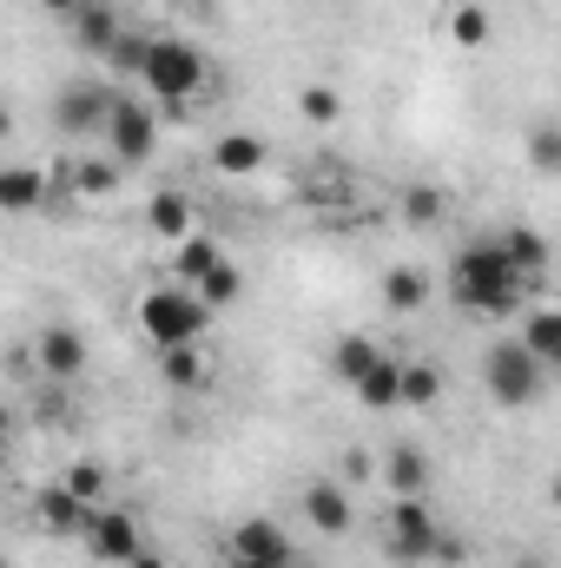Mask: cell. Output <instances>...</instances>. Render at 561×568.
Wrapping results in <instances>:
<instances>
[{"label":"cell","instance_id":"1","mask_svg":"<svg viewBox=\"0 0 561 568\" xmlns=\"http://www.w3.org/2000/svg\"><path fill=\"white\" fill-rule=\"evenodd\" d=\"M529 291H542V284L522 278L496 239H476V245H462V252L449 258V297H456V311H469V317H489V324H496V317H516V311L529 304Z\"/></svg>","mask_w":561,"mask_h":568},{"label":"cell","instance_id":"2","mask_svg":"<svg viewBox=\"0 0 561 568\" xmlns=\"http://www.w3.org/2000/svg\"><path fill=\"white\" fill-rule=\"evenodd\" d=\"M140 87L159 106H192V93L205 87V53L192 40H172V33H152L140 60Z\"/></svg>","mask_w":561,"mask_h":568},{"label":"cell","instance_id":"3","mask_svg":"<svg viewBox=\"0 0 561 568\" xmlns=\"http://www.w3.org/2000/svg\"><path fill=\"white\" fill-rule=\"evenodd\" d=\"M549 364H536L516 337H496L489 351H482V390H489V404H502V410H529V404H542L549 397Z\"/></svg>","mask_w":561,"mask_h":568},{"label":"cell","instance_id":"4","mask_svg":"<svg viewBox=\"0 0 561 568\" xmlns=\"http://www.w3.org/2000/svg\"><path fill=\"white\" fill-rule=\"evenodd\" d=\"M133 317H140V331L159 344V351H172V344H198V337L212 331V311H205L185 284H152Z\"/></svg>","mask_w":561,"mask_h":568},{"label":"cell","instance_id":"5","mask_svg":"<svg viewBox=\"0 0 561 568\" xmlns=\"http://www.w3.org/2000/svg\"><path fill=\"white\" fill-rule=\"evenodd\" d=\"M100 140H106V159L120 172H140V165H152V152H159V113L140 106V100H113Z\"/></svg>","mask_w":561,"mask_h":568},{"label":"cell","instance_id":"6","mask_svg":"<svg viewBox=\"0 0 561 568\" xmlns=\"http://www.w3.org/2000/svg\"><path fill=\"white\" fill-rule=\"evenodd\" d=\"M436 542H442V523H436V509L422 503V496H390V529H384V549H390V562L417 568L436 556Z\"/></svg>","mask_w":561,"mask_h":568},{"label":"cell","instance_id":"7","mask_svg":"<svg viewBox=\"0 0 561 568\" xmlns=\"http://www.w3.org/2000/svg\"><path fill=\"white\" fill-rule=\"evenodd\" d=\"M80 542H86V556H93L100 568H126V562L145 549V529H140V516H133V509H120V503H100V509L86 516Z\"/></svg>","mask_w":561,"mask_h":568},{"label":"cell","instance_id":"8","mask_svg":"<svg viewBox=\"0 0 561 568\" xmlns=\"http://www.w3.org/2000/svg\"><path fill=\"white\" fill-rule=\"evenodd\" d=\"M33 364L47 384H80L93 364V344L80 324H47V331H33Z\"/></svg>","mask_w":561,"mask_h":568},{"label":"cell","instance_id":"9","mask_svg":"<svg viewBox=\"0 0 561 568\" xmlns=\"http://www.w3.org/2000/svg\"><path fill=\"white\" fill-rule=\"evenodd\" d=\"M113 100H120L113 87H100V80H73V87H60V100H53V126H60L67 140H100Z\"/></svg>","mask_w":561,"mask_h":568},{"label":"cell","instance_id":"10","mask_svg":"<svg viewBox=\"0 0 561 568\" xmlns=\"http://www.w3.org/2000/svg\"><path fill=\"white\" fill-rule=\"evenodd\" d=\"M297 509H304V523H310L317 536H350V529H357V496H350V483H337V476L304 483Z\"/></svg>","mask_w":561,"mask_h":568},{"label":"cell","instance_id":"11","mask_svg":"<svg viewBox=\"0 0 561 568\" xmlns=\"http://www.w3.org/2000/svg\"><path fill=\"white\" fill-rule=\"evenodd\" d=\"M225 556L232 562H297V542L278 516H245L232 536H225Z\"/></svg>","mask_w":561,"mask_h":568},{"label":"cell","instance_id":"12","mask_svg":"<svg viewBox=\"0 0 561 568\" xmlns=\"http://www.w3.org/2000/svg\"><path fill=\"white\" fill-rule=\"evenodd\" d=\"M86 516H93V509H86L67 483H40V489H33V529H40V536H80Z\"/></svg>","mask_w":561,"mask_h":568},{"label":"cell","instance_id":"13","mask_svg":"<svg viewBox=\"0 0 561 568\" xmlns=\"http://www.w3.org/2000/svg\"><path fill=\"white\" fill-rule=\"evenodd\" d=\"M67 27H73V47H80V53H86V60H106V53H113V40H120V27H126V20H120V7H113V0H80V7H73V20H67Z\"/></svg>","mask_w":561,"mask_h":568},{"label":"cell","instance_id":"14","mask_svg":"<svg viewBox=\"0 0 561 568\" xmlns=\"http://www.w3.org/2000/svg\"><path fill=\"white\" fill-rule=\"evenodd\" d=\"M145 232L152 239H165V245H178V239H192L198 232V205H192V192H159L152 205H145Z\"/></svg>","mask_w":561,"mask_h":568},{"label":"cell","instance_id":"15","mask_svg":"<svg viewBox=\"0 0 561 568\" xmlns=\"http://www.w3.org/2000/svg\"><path fill=\"white\" fill-rule=\"evenodd\" d=\"M377 469H384L390 496H429V456H422V443H390Z\"/></svg>","mask_w":561,"mask_h":568},{"label":"cell","instance_id":"16","mask_svg":"<svg viewBox=\"0 0 561 568\" xmlns=\"http://www.w3.org/2000/svg\"><path fill=\"white\" fill-rule=\"evenodd\" d=\"M265 159H272V145L258 140V133H225V140H212V172H218V179H252V172H265Z\"/></svg>","mask_w":561,"mask_h":568},{"label":"cell","instance_id":"17","mask_svg":"<svg viewBox=\"0 0 561 568\" xmlns=\"http://www.w3.org/2000/svg\"><path fill=\"white\" fill-rule=\"evenodd\" d=\"M377 357H384V344H377L370 331H344V337L330 344V371H337V384H350V390L377 371Z\"/></svg>","mask_w":561,"mask_h":568},{"label":"cell","instance_id":"18","mask_svg":"<svg viewBox=\"0 0 561 568\" xmlns=\"http://www.w3.org/2000/svg\"><path fill=\"white\" fill-rule=\"evenodd\" d=\"M47 205V172L40 165H0V212L7 219H27Z\"/></svg>","mask_w":561,"mask_h":568},{"label":"cell","instance_id":"19","mask_svg":"<svg viewBox=\"0 0 561 568\" xmlns=\"http://www.w3.org/2000/svg\"><path fill=\"white\" fill-rule=\"evenodd\" d=\"M516 344H522V351H529L536 364H549V371H561V311H555V304H536V311L522 317Z\"/></svg>","mask_w":561,"mask_h":568},{"label":"cell","instance_id":"20","mask_svg":"<svg viewBox=\"0 0 561 568\" xmlns=\"http://www.w3.org/2000/svg\"><path fill=\"white\" fill-rule=\"evenodd\" d=\"M159 377H165L178 397H198V390L212 384V364H205L198 344H172V351H159Z\"/></svg>","mask_w":561,"mask_h":568},{"label":"cell","instance_id":"21","mask_svg":"<svg viewBox=\"0 0 561 568\" xmlns=\"http://www.w3.org/2000/svg\"><path fill=\"white\" fill-rule=\"evenodd\" d=\"M496 245L509 252V265L522 272V278H549V239L536 232V225H509V232H496Z\"/></svg>","mask_w":561,"mask_h":568},{"label":"cell","instance_id":"22","mask_svg":"<svg viewBox=\"0 0 561 568\" xmlns=\"http://www.w3.org/2000/svg\"><path fill=\"white\" fill-rule=\"evenodd\" d=\"M120 179H126V172H120L106 152H80V159L67 165V185H73L80 199H113V192H120Z\"/></svg>","mask_w":561,"mask_h":568},{"label":"cell","instance_id":"23","mask_svg":"<svg viewBox=\"0 0 561 568\" xmlns=\"http://www.w3.org/2000/svg\"><path fill=\"white\" fill-rule=\"evenodd\" d=\"M185 291H192V297H198V304H205V311L218 317V311H232V304L245 297V265H232V258H218V265H212L205 278H198V284H185Z\"/></svg>","mask_w":561,"mask_h":568},{"label":"cell","instance_id":"24","mask_svg":"<svg viewBox=\"0 0 561 568\" xmlns=\"http://www.w3.org/2000/svg\"><path fill=\"white\" fill-rule=\"evenodd\" d=\"M442 404V371L422 364V357H404V384H397V410H436Z\"/></svg>","mask_w":561,"mask_h":568},{"label":"cell","instance_id":"25","mask_svg":"<svg viewBox=\"0 0 561 568\" xmlns=\"http://www.w3.org/2000/svg\"><path fill=\"white\" fill-rule=\"evenodd\" d=\"M397 384H404V357H397V351H384V357H377V371H370L350 397H357L364 410H397Z\"/></svg>","mask_w":561,"mask_h":568},{"label":"cell","instance_id":"26","mask_svg":"<svg viewBox=\"0 0 561 568\" xmlns=\"http://www.w3.org/2000/svg\"><path fill=\"white\" fill-rule=\"evenodd\" d=\"M218 258H225V252H218V239H212V232H192V239H178V245H172V278L198 284Z\"/></svg>","mask_w":561,"mask_h":568},{"label":"cell","instance_id":"27","mask_svg":"<svg viewBox=\"0 0 561 568\" xmlns=\"http://www.w3.org/2000/svg\"><path fill=\"white\" fill-rule=\"evenodd\" d=\"M384 304L404 311V317L422 311V304H429V272H422V265H390V272H384Z\"/></svg>","mask_w":561,"mask_h":568},{"label":"cell","instance_id":"28","mask_svg":"<svg viewBox=\"0 0 561 568\" xmlns=\"http://www.w3.org/2000/svg\"><path fill=\"white\" fill-rule=\"evenodd\" d=\"M297 120H310V126H337V120H344V93L324 87V80L297 87Z\"/></svg>","mask_w":561,"mask_h":568},{"label":"cell","instance_id":"29","mask_svg":"<svg viewBox=\"0 0 561 568\" xmlns=\"http://www.w3.org/2000/svg\"><path fill=\"white\" fill-rule=\"evenodd\" d=\"M449 40L456 47H482L489 40V7L482 0H456L449 7Z\"/></svg>","mask_w":561,"mask_h":568},{"label":"cell","instance_id":"30","mask_svg":"<svg viewBox=\"0 0 561 568\" xmlns=\"http://www.w3.org/2000/svg\"><path fill=\"white\" fill-rule=\"evenodd\" d=\"M60 483H67V489H73V496H80L86 509H100V503H106V489H113V476H106L100 463H73V469H67Z\"/></svg>","mask_w":561,"mask_h":568},{"label":"cell","instance_id":"31","mask_svg":"<svg viewBox=\"0 0 561 568\" xmlns=\"http://www.w3.org/2000/svg\"><path fill=\"white\" fill-rule=\"evenodd\" d=\"M145 40H152V33H140V27L126 20V27H120V40H113V53H106V67H113V73H140Z\"/></svg>","mask_w":561,"mask_h":568},{"label":"cell","instance_id":"32","mask_svg":"<svg viewBox=\"0 0 561 568\" xmlns=\"http://www.w3.org/2000/svg\"><path fill=\"white\" fill-rule=\"evenodd\" d=\"M529 159H536V172H561V126L536 120L529 126Z\"/></svg>","mask_w":561,"mask_h":568},{"label":"cell","instance_id":"33","mask_svg":"<svg viewBox=\"0 0 561 568\" xmlns=\"http://www.w3.org/2000/svg\"><path fill=\"white\" fill-rule=\"evenodd\" d=\"M404 219L410 225H436L442 219V192L436 185H404Z\"/></svg>","mask_w":561,"mask_h":568},{"label":"cell","instance_id":"34","mask_svg":"<svg viewBox=\"0 0 561 568\" xmlns=\"http://www.w3.org/2000/svg\"><path fill=\"white\" fill-rule=\"evenodd\" d=\"M429 562H442V568H462V562H469V542L442 529V542H436V556H429Z\"/></svg>","mask_w":561,"mask_h":568},{"label":"cell","instance_id":"35","mask_svg":"<svg viewBox=\"0 0 561 568\" xmlns=\"http://www.w3.org/2000/svg\"><path fill=\"white\" fill-rule=\"evenodd\" d=\"M370 476V456H344V483H364Z\"/></svg>","mask_w":561,"mask_h":568},{"label":"cell","instance_id":"36","mask_svg":"<svg viewBox=\"0 0 561 568\" xmlns=\"http://www.w3.org/2000/svg\"><path fill=\"white\" fill-rule=\"evenodd\" d=\"M126 568H165V556H159V549L145 542V549H140V556H133V562H126Z\"/></svg>","mask_w":561,"mask_h":568},{"label":"cell","instance_id":"37","mask_svg":"<svg viewBox=\"0 0 561 568\" xmlns=\"http://www.w3.org/2000/svg\"><path fill=\"white\" fill-rule=\"evenodd\" d=\"M40 7H47L53 20H73V7H80V0H40Z\"/></svg>","mask_w":561,"mask_h":568},{"label":"cell","instance_id":"38","mask_svg":"<svg viewBox=\"0 0 561 568\" xmlns=\"http://www.w3.org/2000/svg\"><path fill=\"white\" fill-rule=\"evenodd\" d=\"M7 133H13V113H7V100H0V140H7Z\"/></svg>","mask_w":561,"mask_h":568},{"label":"cell","instance_id":"39","mask_svg":"<svg viewBox=\"0 0 561 568\" xmlns=\"http://www.w3.org/2000/svg\"><path fill=\"white\" fill-rule=\"evenodd\" d=\"M232 568H297V562H232Z\"/></svg>","mask_w":561,"mask_h":568},{"label":"cell","instance_id":"40","mask_svg":"<svg viewBox=\"0 0 561 568\" xmlns=\"http://www.w3.org/2000/svg\"><path fill=\"white\" fill-rule=\"evenodd\" d=\"M516 568H542V562H536V556H529V562H516Z\"/></svg>","mask_w":561,"mask_h":568},{"label":"cell","instance_id":"41","mask_svg":"<svg viewBox=\"0 0 561 568\" xmlns=\"http://www.w3.org/2000/svg\"><path fill=\"white\" fill-rule=\"evenodd\" d=\"M0 568H13V562H7V549H0Z\"/></svg>","mask_w":561,"mask_h":568}]
</instances>
